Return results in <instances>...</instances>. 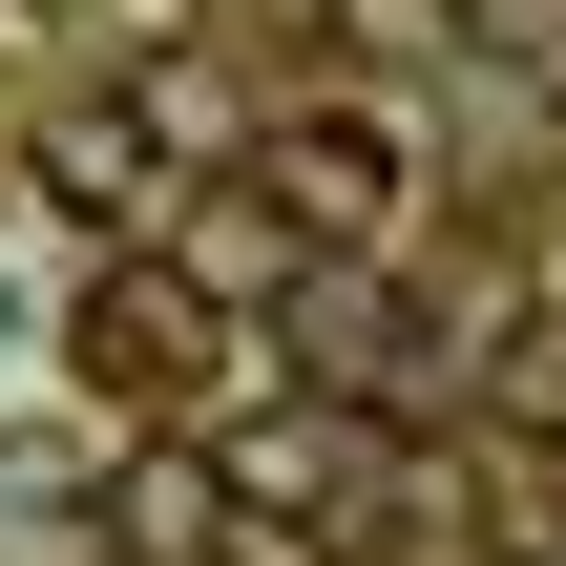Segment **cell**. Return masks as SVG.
<instances>
[{"instance_id":"1","label":"cell","mask_w":566,"mask_h":566,"mask_svg":"<svg viewBox=\"0 0 566 566\" xmlns=\"http://www.w3.org/2000/svg\"><path fill=\"white\" fill-rule=\"evenodd\" d=\"M63 378H84L105 420H189V399H210V294H168V252H105L84 315H63Z\"/></svg>"},{"instance_id":"2","label":"cell","mask_w":566,"mask_h":566,"mask_svg":"<svg viewBox=\"0 0 566 566\" xmlns=\"http://www.w3.org/2000/svg\"><path fill=\"white\" fill-rule=\"evenodd\" d=\"M252 210H273L294 252H357V231L399 210V147H378L357 105H294V126H273V168H252Z\"/></svg>"},{"instance_id":"3","label":"cell","mask_w":566,"mask_h":566,"mask_svg":"<svg viewBox=\"0 0 566 566\" xmlns=\"http://www.w3.org/2000/svg\"><path fill=\"white\" fill-rule=\"evenodd\" d=\"M42 168H63V210H84V231H147V210H168V147H147L126 105H105V126H63Z\"/></svg>"},{"instance_id":"4","label":"cell","mask_w":566,"mask_h":566,"mask_svg":"<svg viewBox=\"0 0 566 566\" xmlns=\"http://www.w3.org/2000/svg\"><path fill=\"white\" fill-rule=\"evenodd\" d=\"M315 252L273 231V210H189V252H168V294H294Z\"/></svg>"}]
</instances>
